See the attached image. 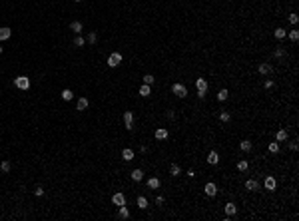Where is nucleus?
Wrapping results in <instances>:
<instances>
[{
	"label": "nucleus",
	"instance_id": "f257e3e1",
	"mask_svg": "<svg viewBox=\"0 0 299 221\" xmlns=\"http://www.w3.org/2000/svg\"><path fill=\"white\" fill-rule=\"evenodd\" d=\"M172 92L176 94L177 98H186V96H188V88H186L184 84H174V86H172Z\"/></svg>",
	"mask_w": 299,
	"mask_h": 221
},
{
	"label": "nucleus",
	"instance_id": "f03ea898",
	"mask_svg": "<svg viewBox=\"0 0 299 221\" xmlns=\"http://www.w3.org/2000/svg\"><path fill=\"white\" fill-rule=\"evenodd\" d=\"M14 86L20 88V90H28L30 88V80H28L26 76H18L16 80H14Z\"/></svg>",
	"mask_w": 299,
	"mask_h": 221
},
{
	"label": "nucleus",
	"instance_id": "7ed1b4c3",
	"mask_svg": "<svg viewBox=\"0 0 299 221\" xmlns=\"http://www.w3.org/2000/svg\"><path fill=\"white\" fill-rule=\"evenodd\" d=\"M120 62H122V54H118V52H112V54L108 56V66H110V68L120 66Z\"/></svg>",
	"mask_w": 299,
	"mask_h": 221
},
{
	"label": "nucleus",
	"instance_id": "20e7f679",
	"mask_svg": "<svg viewBox=\"0 0 299 221\" xmlns=\"http://www.w3.org/2000/svg\"><path fill=\"white\" fill-rule=\"evenodd\" d=\"M203 191H205V195H208V197H213V195L217 193V187H215V183L208 181V183H205V187H203Z\"/></svg>",
	"mask_w": 299,
	"mask_h": 221
},
{
	"label": "nucleus",
	"instance_id": "39448f33",
	"mask_svg": "<svg viewBox=\"0 0 299 221\" xmlns=\"http://www.w3.org/2000/svg\"><path fill=\"white\" fill-rule=\"evenodd\" d=\"M112 203L118 205V207H120V205H126V197H124V193H114V195H112Z\"/></svg>",
	"mask_w": 299,
	"mask_h": 221
},
{
	"label": "nucleus",
	"instance_id": "423d86ee",
	"mask_svg": "<svg viewBox=\"0 0 299 221\" xmlns=\"http://www.w3.org/2000/svg\"><path fill=\"white\" fill-rule=\"evenodd\" d=\"M124 123H126L128 130H132V126H134V114L132 112H124Z\"/></svg>",
	"mask_w": 299,
	"mask_h": 221
},
{
	"label": "nucleus",
	"instance_id": "0eeeda50",
	"mask_svg": "<svg viewBox=\"0 0 299 221\" xmlns=\"http://www.w3.org/2000/svg\"><path fill=\"white\" fill-rule=\"evenodd\" d=\"M263 185H265L267 191H273V189H275V177L267 175V177H265V181H263Z\"/></svg>",
	"mask_w": 299,
	"mask_h": 221
},
{
	"label": "nucleus",
	"instance_id": "6e6552de",
	"mask_svg": "<svg viewBox=\"0 0 299 221\" xmlns=\"http://www.w3.org/2000/svg\"><path fill=\"white\" fill-rule=\"evenodd\" d=\"M217 161H220V155H217V152H210V155H208V163H211V166H217Z\"/></svg>",
	"mask_w": 299,
	"mask_h": 221
},
{
	"label": "nucleus",
	"instance_id": "1a4fd4ad",
	"mask_svg": "<svg viewBox=\"0 0 299 221\" xmlns=\"http://www.w3.org/2000/svg\"><path fill=\"white\" fill-rule=\"evenodd\" d=\"M245 187L249 189V191H257L259 183H257V179H247V181H245Z\"/></svg>",
	"mask_w": 299,
	"mask_h": 221
},
{
	"label": "nucleus",
	"instance_id": "9d476101",
	"mask_svg": "<svg viewBox=\"0 0 299 221\" xmlns=\"http://www.w3.org/2000/svg\"><path fill=\"white\" fill-rule=\"evenodd\" d=\"M118 217H120V219H128V217H130V209H128L126 205H120V211H118Z\"/></svg>",
	"mask_w": 299,
	"mask_h": 221
},
{
	"label": "nucleus",
	"instance_id": "9b49d317",
	"mask_svg": "<svg viewBox=\"0 0 299 221\" xmlns=\"http://www.w3.org/2000/svg\"><path fill=\"white\" fill-rule=\"evenodd\" d=\"M166 138H167L166 128H158V130H155V140H166Z\"/></svg>",
	"mask_w": 299,
	"mask_h": 221
},
{
	"label": "nucleus",
	"instance_id": "f8f14e48",
	"mask_svg": "<svg viewBox=\"0 0 299 221\" xmlns=\"http://www.w3.org/2000/svg\"><path fill=\"white\" fill-rule=\"evenodd\" d=\"M235 211H237V205H235V203H231V201L225 203V213H227V215H235Z\"/></svg>",
	"mask_w": 299,
	"mask_h": 221
},
{
	"label": "nucleus",
	"instance_id": "ddd939ff",
	"mask_svg": "<svg viewBox=\"0 0 299 221\" xmlns=\"http://www.w3.org/2000/svg\"><path fill=\"white\" fill-rule=\"evenodd\" d=\"M132 179H134V181H142V179H144V171H142V169H134V171H132Z\"/></svg>",
	"mask_w": 299,
	"mask_h": 221
},
{
	"label": "nucleus",
	"instance_id": "4468645a",
	"mask_svg": "<svg viewBox=\"0 0 299 221\" xmlns=\"http://www.w3.org/2000/svg\"><path fill=\"white\" fill-rule=\"evenodd\" d=\"M122 157L126 159V161H132V159H134V152L130 149V147H126V149L122 152Z\"/></svg>",
	"mask_w": 299,
	"mask_h": 221
},
{
	"label": "nucleus",
	"instance_id": "2eb2a0df",
	"mask_svg": "<svg viewBox=\"0 0 299 221\" xmlns=\"http://www.w3.org/2000/svg\"><path fill=\"white\" fill-rule=\"evenodd\" d=\"M10 28H6V26H4V28H0V40H8V38H10Z\"/></svg>",
	"mask_w": 299,
	"mask_h": 221
},
{
	"label": "nucleus",
	"instance_id": "dca6fc26",
	"mask_svg": "<svg viewBox=\"0 0 299 221\" xmlns=\"http://www.w3.org/2000/svg\"><path fill=\"white\" fill-rule=\"evenodd\" d=\"M76 108H78V112L86 110V108H88V100H86V98H80V100H78V104H76Z\"/></svg>",
	"mask_w": 299,
	"mask_h": 221
},
{
	"label": "nucleus",
	"instance_id": "f3484780",
	"mask_svg": "<svg viewBox=\"0 0 299 221\" xmlns=\"http://www.w3.org/2000/svg\"><path fill=\"white\" fill-rule=\"evenodd\" d=\"M148 187H150V189H158V187H160V179H158V177L148 179Z\"/></svg>",
	"mask_w": 299,
	"mask_h": 221
},
{
	"label": "nucleus",
	"instance_id": "a211bd4d",
	"mask_svg": "<svg viewBox=\"0 0 299 221\" xmlns=\"http://www.w3.org/2000/svg\"><path fill=\"white\" fill-rule=\"evenodd\" d=\"M273 34H275V38H277V40H283V38L287 36L285 28H275V32H273Z\"/></svg>",
	"mask_w": 299,
	"mask_h": 221
},
{
	"label": "nucleus",
	"instance_id": "6ab92c4d",
	"mask_svg": "<svg viewBox=\"0 0 299 221\" xmlns=\"http://www.w3.org/2000/svg\"><path fill=\"white\" fill-rule=\"evenodd\" d=\"M271 72V64H259V74H269Z\"/></svg>",
	"mask_w": 299,
	"mask_h": 221
},
{
	"label": "nucleus",
	"instance_id": "aec40b11",
	"mask_svg": "<svg viewBox=\"0 0 299 221\" xmlns=\"http://www.w3.org/2000/svg\"><path fill=\"white\" fill-rule=\"evenodd\" d=\"M72 98H74L72 90H62V100H64V102H70Z\"/></svg>",
	"mask_w": 299,
	"mask_h": 221
},
{
	"label": "nucleus",
	"instance_id": "412c9836",
	"mask_svg": "<svg viewBox=\"0 0 299 221\" xmlns=\"http://www.w3.org/2000/svg\"><path fill=\"white\" fill-rule=\"evenodd\" d=\"M150 94H152L150 86H148V84H142V88H140V96H144V98H146V96H150Z\"/></svg>",
	"mask_w": 299,
	"mask_h": 221
},
{
	"label": "nucleus",
	"instance_id": "4be33fe9",
	"mask_svg": "<svg viewBox=\"0 0 299 221\" xmlns=\"http://www.w3.org/2000/svg\"><path fill=\"white\" fill-rule=\"evenodd\" d=\"M196 86H198V90H208V82H205L203 78H198V82H196Z\"/></svg>",
	"mask_w": 299,
	"mask_h": 221
},
{
	"label": "nucleus",
	"instance_id": "5701e85b",
	"mask_svg": "<svg viewBox=\"0 0 299 221\" xmlns=\"http://www.w3.org/2000/svg\"><path fill=\"white\" fill-rule=\"evenodd\" d=\"M239 147H241V152H249V149H251V142H249V140H243V142L239 144Z\"/></svg>",
	"mask_w": 299,
	"mask_h": 221
},
{
	"label": "nucleus",
	"instance_id": "b1692460",
	"mask_svg": "<svg viewBox=\"0 0 299 221\" xmlns=\"http://www.w3.org/2000/svg\"><path fill=\"white\" fill-rule=\"evenodd\" d=\"M138 207H140V209H146V207H148V199L140 195V197H138Z\"/></svg>",
	"mask_w": 299,
	"mask_h": 221
},
{
	"label": "nucleus",
	"instance_id": "393cba45",
	"mask_svg": "<svg viewBox=\"0 0 299 221\" xmlns=\"http://www.w3.org/2000/svg\"><path fill=\"white\" fill-rule=\"evenodd\" d=\"M227 96H229V94H227V90H220V92H217V100H220V102H225V100H227Z\"/></svg>",
	"mask_w": 299,
	"mask_h": 221
},
{
	"label": "nucleus",
	"instance_id": "a878e982",
	"mask_svg": "<svg viewBox=\"0 0 299 221\" xmlns=\"http://www.w3.org/2000/svg\"><path fill=\"white\" fill-rule=\"evenodd\" d=\"M247 167L249 166H247L245 159H239V161H237V169H239V171H247Z\"/></svg>",
	"mask_w": 299,
	"mask_h": 221
},
{
	"label": "nucleus",
	"instance_id": "bb28decb",
	"mask_svg": "<svg viewBox=\"0 0 299 221\" xmlns=\"http://www.w3.org/2000/svg\"><path fill=\"white\" fill-rule=\"evenodd\" d=\"M285 140H287V132L285 130H279L277 132V142H285Z\"/></svg>",
	"mask_w": 299,
	"mask_h": 221
},
{
	"label": "nucleus",
	"instance_id": "cd10ccee",
	"mask_svg": "<svg viewBox=\"0 0 299 221\" xmlns=\"http://www.w3.org/2000/svg\"><path fill=\"white\" fill-rule=\"evenodd\" d=\"M289 40H291V42H297L299 40V30H291V32H289Z\"/></svg>",
	"mask_w": 299,
	"mask_h": 221
},
{
	"label": "nucleus",
	"instance_id": "c85d7f7f",
	"mask_svg": "<svg viewBox=\"0 0 299 221\" xmlns=\"http://www.w3.org/2000/svg\"><path fill=\"white\" fill-rule=\"evenodd\" d=\"M170 173H172L174 177H176V175H179V173H182V169H179V166H176V163H174V166L170 167Z\"/></svg>",
	"mask_w": 299,
	"mask_h": 221
},
{
	"label": "nucleus",
	"instance_id": "c756f323",
	"mask_svg": "<svg viewBox=\"0 0 299 221\" xmlns=\"http://www.w3.org/2000/svg\"><path fill=\"white\" fill-rule=\"evenodd\" d=\"M70 28H72L74 32L80 34V32H82V22H72V24H70Z\"/></svg>",
	"mask_w": 299,
	"mask_h": 221
},
{
	"label": "nucleus",
	"instance_id": "7c9ffc66",
	"mask_svg": "<svg viewBox=\"0 0 299 221\" xmlns=\"http://www.w3.org/2000/svg\"><path fill=\"white\" fill-rule=\"evenodd\" d=\"M96 40H98V36H96V32H90V34H88V38H86V42H88V44H94Z\"/></svg>",
	"mask_w": 299,
	"mask_h": 221
},
{
	"label": "nucleus",
	"instance_id": "2f4dec72",
	"mask_svg": "<svg viewBox=\"0 0 299 221\" xmlns=\"http://www.w3.org/2000/svg\"><path fill=\"white\" fill-rule=\"evenodd\" d=\"M74 44H76V46H80V48H82V46L86 44V40H84V38H82V36H80V34H78L76 38H74Z\"/></svg>",
	"mask_w": 299,
	"mask_h": 221
},
{
	"label": "nucleus",
	"instance_id": "473e14b6",
	"mask_svg": "<svg viewBox=\"0 0 299 221\" xmlns=\"http://www.w3.org/2000/svg\"><path fill=\"white\" fill-rule=\"evenodd\" d=\"M154 82H155V80H154V76H152V74H146V76H144V84H148V86H152Z\"/></svg>",
	"mask_w": 299,
	"mask_h": 221
},
{
	"label": "nucleus",
	"instance_id": "72a5a7b5",
	"mask_svg": "<svg viewBox=\"0 0 299 221\" xmlns=\"http://www.w3.org/2000/svg\"><path fill=\"white\" fill-rule=\"evenodd\" d=\"M0 169H2L4 173H8V171H10V161H2V163H0Z\"/></svg>",
	"mask_w": 299,
	"mask_h": 221
},
{
	"label": "nucleus",
	"instance_id": "f704fd0d",
	"mask_svg": "<svg viewBox=\"0 0 299 221\" xmlns=\"http://www.w3.org/2000/svg\"><path fill=\"white\" fill-rule=\"evenodd\" d=\"M220 120H222V122H229V120H231V116H229L227 112H222V114H220Z\"/></svg>",
	"mask_w": 299,
	"mask_h": 221
},
{
	"label": "nucleus",
	"instance_id": "c9c22d12",
	"mask_svg": "<svg viewBox=\"0 0 299 221\" xmlns=\"http://www.w3.org/2000/svg\"><path fill=\"white\" fill-rule=\"evenodd\" d=\"M289 22H291V24H297L299 22V16L295 14V12H293V14H289Z\"/></svg>",
	"mask_w": 299,
	"mask_h": 221
},
{
	"label": "nucleus",
	"instance_id": "e433bc0d",
	"mask_svg": "<svg viewBox=\"0 0 299 221\" xmlns=\"http://www.w3.org/2000/svg\"><path fill=\"white\" fill-rule=\"evenodd\" d=\"M269 152L271 154H277L279 152V144H269Z\"/></svg>",
	"mask_w": 299,
	"mask_h": 221
},
{
	"label": "nucleus",
	"instance_id": "4c0bfd02",
	"mask_svg": "<svg viewBox=\"0 0 299 221\" xmlns=\"http://www.w3.org/2000/svg\"><path fill=\"white\" fill-rule=\"evenodd\" d=\"M275 56H277V58H283V56H285V50H283V48H277V50H275Z\"/></svg>",
	"mask_w": 299,
	"mask_h": 221
},
{
	"label": "nucleus",
	"instance_id": "58836bf2",
	"mask_svg": "<svg viewBox=\"0 0 299 221\" xmlns=\"http://www.w3.org/2000/svg\"><path fill=\"white\" fill-rule=\"evenodd\" d=\"M34 195H38V197H40V195H44V189H42L40 185H38V187L34 189Z\"/></svg>",
	"mask_w": 299,
	"mask_h": 221
},
{
	"label": "nucleus",
	"instance_id": "ea45409f",
	"mask_svg": "<svg viewBox=\"0 0 299 221\" xmlns=\"http://www.w3.org/2000/svg\"><path fill=\"white\" fill-rule=\"evenodd\" d=\"M162 203H164V197H162V195H158V197H155V205H162Z\"/></svg>",
	"mask_w": 299,
	"mask_h": 221
},
{
	"label": "nucleus",
	"instance_id": "a19ab883",
	"mask_svg": "<svg viewBox=\"0 0 299 221\" xmlns=\"http://www.w3.org/2000/svg\"><path fill=\"white\" fill-rule=\"evenodd\" d=\"M265 88H267V90L273 88V80H267V82H265Z\"/></svg>",
	"mask_w": 299,
	"mask_h": 221
},
{
	"label": "nucleus",
	"instance_id": "79ce46f5",
	"mask_svg": "<svg viewBox=\"0 0 299 221\" xmlns=\"http://www.w3.org/2000/svg\"><path fill=\"white\" fill-rule=\"evenodd\" d=\"M198 98H205V90H198Z\"/></svg>",
	"mask_w": 299,
	"mask_h": 221
},
{
	"label": "nucleus",
	"instance_id": "37998d69",
	"mask_svg": "<svg viewBox=\"0 0 299 221\" xmlns=\"http://www.w3.org/2000/svg\"><path fill=\"white\" fill-rule=\"evenodd\" d=\"M0 54H2V46H0Z\"/></svg>",
	"mask_w": 299,
	"mask_h": 221
},
{
	"label": "nucleus",
	"instance_id": "c03bdc74",
	"mask_svg": "<svg viewBox=\"0 0 299 221\" xmlns=\"http://www.w3.org/2000/svg\"><path fill=\"white\" fill-rule=\"evenodd\" d=\"M74 2H82V0H74Z\"/></svg>",
	"mask_w": 299,
	"mask_h": 221
}]
</instances>
